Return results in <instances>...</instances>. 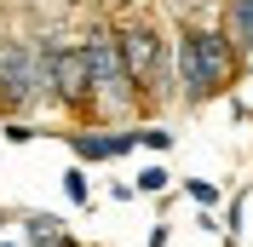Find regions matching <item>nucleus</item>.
<instances>
[{
    "mask_svg": "<svg viewBox=\"0 0 253 247\" xmlns=\"http://www.w3.org/2000/svg\"><path fill=\"white\" fill-rule=\"evenodd\" d=\"M173 63H178V86H184L190 104L224 92L230 86V69H236V41L224 29H196L184 23L178 29V46H173Z\"/></svg>",
    "mask_w": 253,
    "mask_h": 247,
    "instance_id": "f257e3e1",
    "label": "nucleus"
},
{
    "mask_svg": "<svg viewBox=\"0 0 253 247\" xmlns=\"http://www.w3.org/2000/svg\"><path fill=\"white\" fill-rule=\"evenodd\" d=\"M81 46H86V63H92V98H98V109H104V115H126L144 92L132 86V75H126V63H121L115 29H92Z\"/></svg>",
    "mask_w": 253,
    "mask_h": 247,
    "instance_id": "f03ea898",
    "label": "nucleus"
},
{
    "mask_svg": "<svg viewBox=\"0 0 253 247\" xmlns=\"http://www.w3.org/2000/svg\"><path fill=\"white\" fill-rule=\"evenodd\" d=\"M115 41H121V63L132 75V86L161 92L167 86V41H161V29L156 23H126V29H115Z\"/></svg>",
    "mask_w": 253,
    "mask_h": 247,
    "instance_id": "7ed1b4c3",
    "label": "nucleus"
},
{
    "mask_svg": "<svg viewBox=\"0 0 253 247\" xmlns=\"http://www.w3.org/2000/svg\"><path fill=\"white\" fill-rule=\"evenodd\" d=\"M52 104L58 109H98L92 98V63H86V46L81 41H52Z\"/></svg>",
    "mask_w": 253,
    "mask_h": 247,
    "instance_id": "20e7f679",
    "label": "nucleus"
},
{
    "mask_svg": "<svg viewBox=\"0 0 253 247\" xmlns=\"http://www.w3.org/2000/svg\"><path fill=\"white\" fill-rule=\"evenodd\" d=\"M63 138L81 161H115V155L138 150V132H63Z\"/></svg>",
    "mask_w": 253,
    "mask_h": 247,
    "instance_id": "39448f33",
    "label": "nucleus"
},
{
    "mask_svg": "<svg viewBox=\"0 0 253 247\" xmlns=\"http://www.w3.org/2000/svg\"><path fill=\"white\" fill-rule=\"evenodd\" d=\"M224 35L236 41V52H253V0H230L224 6Z\"/></svg>",
    "mask_w": 253,
    "mask_h": 247,
    "instance_id": "423d86ee",
    "label": "nucleus"
},
{
    "mask_svg": "<svg viewBox=\"0 0 253 247\" xmlns=\"http://www.w3.org/2000/svg\"><path fill=\"white\" fill-rule=\"evenodd\" d=\"M23 224H29V230H23V242H29V247H46V242H58V236H63V224H58L52 213H35V218H23Z\"/></svg>",
    "mask_w": 253,
    "mask_h": 247,
    "instance_id": "0eeeda50",
    "label": "nucleus"
},
{
    "mask_svg": "<svg viewBox=\"0 0 253 247\" xmlns=\"http://www.w3.org/2000/svg\"><path fill=\"white\" fill-rule=\"evenodd\" d=\"M167 184H173V172L161 167V161H150V167L138 172V196H161V190H167Z\"/></svg>",
    "mask_w": 253,
    "mask_h": 247,
    "instance_id": "6e6552de",
    "label": "nucleus"
},
{
    "mask_svg": "<svg viewBox=\"0 0 253 247\" xmlns=\"http://www.w3.org/2000/svg\"><path fill=\"white\" fill-rule=\"evenodd\" d=\"M63 196L75 201V207H86V201H92V184H86V167H69V172H63Z\"/></svg>",
    "mask_w": 253,
    "mask_h": 247,
    "instance_id": "1a4fd4ad",
    "label": "nucleus"
},
{
    "mask_svg": "<svg viewBox=\"0 0 253 247\" xmlns=\"http://www.w3.org/2000/svg\"><path fill=\"white\" fill-rule=\"evenodd\" d=\"M138 144L144 150H173V132L167 126H138Z\"/></svg>",
    "mask_w": 253,
    "mask_h": 247,
    "instance_id": "9d476101",
    "label": "nucleus"
},
{
    "mask_svg": "<svg viewBox=\"0 0 253 247\" xmlns=\"http://www.w3.org/2000/svg\"><path fill=\"white\" fill-rule=\"evenodd\" d=\"M29 138H41V126H29V121H17V115H6V144H29Z\"/></svg>",
    "mask_w": 253,
    "mask_h": 247,
    "instance_id": "9b49d317",
    "label": "nucleus"
},
{
    "mask_svg": "<svg viewBox=\"0 0 253 247\" xmlns=\"http://www.w3.org/2000/svg\"><path fill=\"white\" fill-rule=\"evenodd\" d=\"M190 201H196V207H213V201H219V190H213V184H207V178H190Z\"/></svg>",
    "mask_w": 253,
    "mask_h": 247,
    "instance_id": "f8f14e48",
    "label": "nucleus"
},
{
    "mask_svg": "<svg viewBox=\"0 0 253 247\" xmlns=\"http://www.w3.org/2000/svg\"><path fill=\"white\" fill-rule=\"evenodd\" d=\"M46 247H75V242H69V236H58V242H46Z\"/></svg>",
    "mask_w": 253,
    "mask_h": 247,
    "instance_id": "ddd939ff",
    "label": "nucleus"
},
{
    "mask_svg": "<svg viewBox=\"0 0 253 247\" xmlns=\"http://www.w3.org/2000/svg\"><path fill=\"white\" fill-rule=\"evenodd\" d=\"M0 230H6V218H0Z\"/></svg>",
    "mask_w": 253,
    "mask_h": 247,
    "instance_id": "4468645a",
    "label": "nucleus"
}]
</instances>
